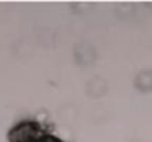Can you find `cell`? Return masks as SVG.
Instances as JSON below:
<instances>
[{
    "label": "cell",
    "instance_id": "1",
    "mask_svg": "<svg viewBox=\"0 0 152 142\" xmlns=\"http://www.w3.org/2000/svg\"><path fill=\"white\" fill-rule=\"evenodd\" d=\"M46 135L36 121H21L9 133L10 142H42Z\"/></svg>",
    "mask_w": 152,
    "mask_h": 142
},
{
    "label": "cell",
    "instance_id": "2",
    "mask_svg": "<svg viewBox=\"0 0 152 142\" xmlns=\"http://www.w3.org/2000/svg\"><path fill=\"white\" fill-rule=\"evenodd\" d=\"M42 142H62L59 141L58 138H55V136H49V135H46L43 139H42Z\"/></svg>",
    "mask_w": 152,
    "mask_h": 142
}]
</instances>
